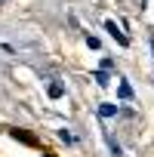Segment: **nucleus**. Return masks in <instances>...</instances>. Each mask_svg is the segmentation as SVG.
I'll list each match as a JSON object with an SVG mask.
<instances>
[{
	"instance_id": "obj_3",
	"label": "nucleus",
	"mask_w": 154,
	"mask_h": 157,
	"mask_svg": "<svg viewBox=\"0 0 154 157\" xmlns=\"http://www.w3.org/2000/svg\"><path fill=\"white\" fill-rule=\"evenodd\" d=\"M62 93H65V86L56 80V83H49V99H62Z\"/></svg>"
},
{
	"instance_id": "obj_1",
	"label": "nucleus",
	"mask_w": 154,
	"mask_h": 157,
	"mask_svg": "<svg viewBox=\"0 0 154 157\" xmlns=\"http://www.w3.org/2000/svg\"><path fill=\"white\" fill-rule=\"evenodd\" d=\"M10 136L16 139V142H25V145H31V148H37L40 142H37V136L34 132H25V129H10Z\"/></svg>"
},
{
	"instance_id": "obj_6",
	"label": "nucleus",
	"mask_w": 154,
	"mask_h": 157,
	"mask_svg": "<svg viewBox=\"0 0 154 157\" xmlns=\"http://www.w3.org/2000/svg\"><path fill=\"white\" fill-rule=\"evenodd\" d=\"M59 139H62V142H68V145H74V142H77V136H74V132H68V129H62V132H59Z\"/></svg>"
},
{
	"instance_id": "obj_7",
	"label": "nucleus",
	"mask_w": 154,
	"mask_h": 157,
	"mask_svg": "<svg viewBox=\"0 0 154 157\" xmlns=\"http://www.w3.org/2000/svg\"><path fill=\"white\" fill-rule=\"evenodd\" d=\"M46 157H52V154H46Z\"/></svg>"
},
{
	"instance_id": "obj_5",
	"label": "nucleus",
	"mask_w": 154,
	"mask_h": 157,
	"mask_svg": "<svg viewBox=\"0 0 154 157\" xmlns=\"http://www.w3.org/2000/svg\"><path fill=\"white\" fill-rule=\"evenodd\" d=\"M120 99H133V90H129L126 80H120Z\"/></svg>"
},
{
	"instance_id": "obj_2",
	"label": "nucleus",
	"mask_w": 154,
	"mask_h": 157,
	"mask_svg": "<svg viewBox=\"0 0 154 157\" xmlns=\"http://www.w3.org/2000/svg\"><path fill=\"white\" fill-rule=\"evenodd\" d=\"M105 28H108V31L117 37V43H120V46H129V37H126L123 31H117V25H114V22H105Z\"/></svg>"
},
{
	"instance_id": "obj_4",
	"label": "nucleus",
	"mask_w": 154,
	"mask_h": 157,
	"mask_svg": "<svg viewBox=\"0 0 154 157\" xmlns=\"http://www.w3.org/2000/svg\"><path fill=\"white\" fill-rule=\"evenodd\" d=\"M117 114V105H102L99 108V117H114Z\"/></svg>"
}]
</instances>
